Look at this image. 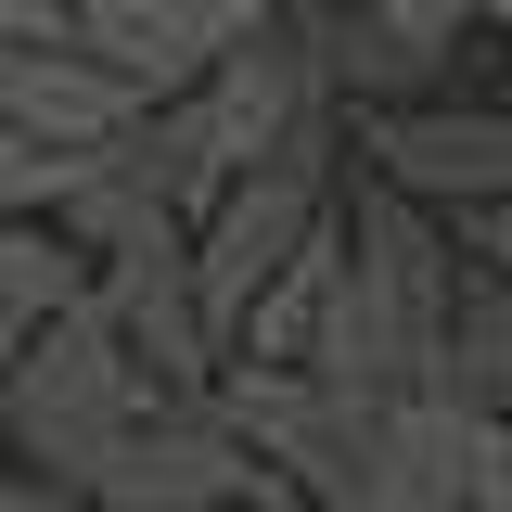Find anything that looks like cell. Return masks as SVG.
Returning <instances> with one entry per match:
<instances>
[{
	"instance_id": "1",
	"label": "cell",
	"mask_w": 512,
	"mask_h": 512,
	"mask_svg": "<svg viewBox=\"0 0 512 512\" xmlns=\"http://www.w3.org/2000/svg\"><path fill=\"white\" fill-rule=\"evenodd\" d=\"M154 384L128 359V333L103 295H64L52 320H26V346L0 359V448L13 461H39L64 487H90V461L116 448V423L141 410Z\"/></svg>"
},
{
	"instance_id": "2",
	"label": "cell",
	"mask_w": 512,
	"mask_h": 512,
	"mask_svg": "<svg viewBox=\"0 0 512 512\" xmlns=\"http://www.w3.org/2000/svg\"><path fill=\"white\" fill-rule=\"evenodd\" d=\"M269 474L244 448V423L218 410V384L205 397H141L116 423V448L90 461V512H231Z\"/></svg>"
},
{
	"instance_id": "3",
	"label": "cell",
	"mask_w": 512,
	"mask_h": 512,
	"mask_svg": "<svg viewBox=\"0 0 512 512\" xmlns=\"http://www.w3.org/2000/svg\"><path fill=\"white\" fill-rule=\"evenodd\" d=\"M218 410L244 423V448L282 474V487H308V500L359 512V461H372V410H384V397H346V384H320V372H256V359H218Z\"/></svg>"
},
{
	"instance_id": "4",
	"label": "cell",
	"mask_w": 512,
	"mask_h": 512,
	"mask_svg": "<svg viewBox=\"0 0 512 512\" xmlns=\"http://www.w3.org/2000/svg\"><path fill=\"white\" fill-rule=\"evenodd\" d=\"M346 116H359L372 180L423 192L436 218L500 205V192H512V103H448V90H410V103H346Z\"/></svg>"
},
{
	"instance_id": "5",
	"label": "cell",
	"mask_w": 512,
	"mask_h": 512,
	"mask_svg": "<svg viewBox=\"0 0 512 512\" xmlns=\"http://www.w3.org/2000/svg\"><path fill=\"white\" fill-rule=\"evenodd\" d=\"M90 295L116 308V333H128V359H141L154 397H205V384H218L231 333H218L205 295H192V231H180V244H141V256H103Z\"/></svg>"
},
{
	"instance_id": "6",
	"label": "cell",
	"mask_w": 512,
	"mask_h": 512,
	"mask_svg": "<svg viewBox=\"0 0 512 512\" xmlns=\"http://www.w3.org/2000/svg\"><path fill=\"white\" fill-rule=\"evenodd\" d=\"M0 116L26 128V141H52V154H103V141L141 128V77H116V64L64 26V39L0 52Z\"/></svg>"
},
{
	"instance_id": "7",
	"label": "cell",
	"mask_w": 512,
	"mask_h": 512,
	"mask_svg": "<svg viewBox=\"0 0 512 512\" xmlns=\"http://www.w3.org/2000/svg\"><path fill=\"white\" fill-rule=\"evenodd\" d=\"M282 0H77V39L116 64V77H141V103H167V90H192L205 64L231 52L244 26H269Z\"/></svg>"
},
{
	"instance_id": "8",
	"label": "cell",
	"mask_w": 512,
	"mask_h": 512,
	"mask_svg": "<svg viewBox=\"0 0 512 512\" xmlns=\"http://www.w3.org/2000/svg\"><path fill=\"white\" fill-rule=\"evenodd\" d=\"M436 397L512 410V269H461V308H448V346H436Z\"/></svg>"
},
{
	"instance_id": "9",
	"label": "cell",
	"mask_w": 512,
	"mask_h": 512,
	"mask_svg": "<svg viewBox=\"0 0 512 512\" xmlns=\"http://www.w3.org/2000/svg\"><path fill=\"white\" fill-rule=\"evenodd\" d=\"M77 154H52V141H26V128L0 116V218H52V192Z\"/></svg>"
},
{
	"instance_id": "10",
	"label": "cell",
	"mask_w": 512,
	"mask_h": 512,
	"mask_svg": "<svg viewBox=\"0 0 512 512\" xmlns=\"http://www.w3.org/2000/svg\"><path fill=\"white\" fill-rule=\"evenodd\" d=\"M0 512H90V487H64V474H39V461L0 448Z\"/></svg>"
},
{
	"instance_id": "11",
	"label": "cell",
	"mask_w": 512,
	"mask_h": 512,
	"mask_svg": "<svg viewBox=\"0 0 512 512\" xmlns=\"http://www.w3.org/2000/svg\"><path fill=\"white\" fill-rule=\"evenodd\" d=\"M448 231H461V256H474V269H512V192H500V205H461Z\"/></svg>"
},
{
	"instance_id": "12",
	"label": "cell",
	"mask_w": 512,
	"mask_h": 512,
	"mask_svg": "<svg viewBox=\"0 0 512 512\" xmlns=\"http://www.w3.org/2000/svg\"><path fill=\"white\" fill-rule=\"evenodd\" d=\"M77 26V0H0V52H26V39H64Z\"/></svg>"
},
{
	"instance_id": "13",
	"label": "cell",
	"mask_w": 512,
	"mask_h": 512,
	"mask_svg": "<svg viewBox=\"0 0 512 512\" xmlns=\"http://www.w3.org/2000/svg\"><path fill=\"white\" fill-rule=\"evenodd\" d=\"M231 512H333V500H308V487H282V474H256V487H244Z\"/></svg>"
},
{
	"instance_id": "14",
	"label": "cell",
	"mask_w": 512,
	"mask_h": 512,
	"mask_svg": "<svg viewBox=\"0 0 512 512\" xmlns=\"http://www.w3.org/2000/svg\"><path fill=\"white\" fill-rule=\"evenodd\" d=\"M474 26H500V39H512V0H474Z\"/></svg>"
},
{
	"instance_id": "15",
	"label": "cell",
	"mask_w": 512,
	"mask_h": 512,
	"mask_svg": "<svg viewBox=\"0 0 512 512\" xmlns=\"http://www.w3.org/2000/svg\"><path fill=\"white\" fill-rule=\"evenodd\" d=\"M500 64H512V52H500Z\"/></svg>"
}]
</instances>
